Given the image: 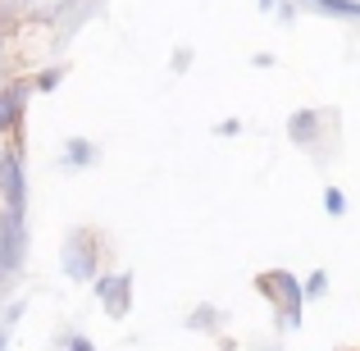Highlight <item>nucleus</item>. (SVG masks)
I'll list each match as a JSON object with an SVG mask.
<instances>
[{"label":"nucleus","mask_w":360,"mask_h":351,"mask_svg":"<svg viewBox=\"0 0 360 351\" xmlns=\"http://www.w3.org/2000/svg\"><path fill=\"white\" fill-rule=\"evenodd\" d=\"M96 297H101V306H105V315L123 319V315H128V306H132V274L128 269L101 274V279H96Z\"/></svg>","instance_id":"obj_3"},{"label":"nucleus","mask_w":360,"mask_h":351,"mask_svg":"<svg viewBox=\"0 0 360 351\" xmlns=\"http://www.w3.org/2000/svg\"><path fill=\"white\" fill-rule=\"evenodd\" d=\"M23 96H27L23 87H14V96H0V132L18 123V106H23Z\"/></svg>","instance_id":"obj_5"},{"label":"nucleus","mask_w":360,"mask_h":351,"mask_svg":"<svg viewBox=\"0 0 360 351\" xmlns=\"http://www.w3.org/2000/svg\"><path fill=\"white\" fill-rule=\"evenodd\" d=\"M242 128V123L238 119H229V123H219V128H214V132H219V137H233V132H238Z\"/></svg>","instance_id":"obj_11"},{"label":"nucleus","mask_w":360,"mask_h":351,"mask_svg":"<svg viewBox=\"0 0 360 351\" xmlns=\"http://www.w3.org/2000/svg\"><path fill=\"white\" fill-rule=\"evenodd\" d=\"M288 132H292L297 141H310V132H315V115H310V110H301V115H292Z\"/></svg>","instance_id":"obj_6"},{"label":"nucleus","mask_w":360,"mask_h":351,"mask_svg":"<svg viewBox=\"0 0 360 351\" xmlns=\"http://www.w3.org/2000/svg\"><path fill=\"white\" fill-rule=\"evenodd\" d=\"M324 288H328V274L315 269V274L306 279V288H301V292H306V297H324Z\"/></svg>","instance_id":"obj_7"},{"label":"nucleus","mask_w":360,"mask_h":351,"mask_svg":"<svg viewBox=\"0 0 360 351\" xmlns=\"http://www.w3.org/2000/svg\"><path fill=\"white\" fill-rule=\"evenodd\" d=\"M260 9H274V0H260Z\"/></svg>","instance_id":"obj_13"},{"label":"nucleus","mask_w":360,"mask_h":351,"mask_svg":"<svg viewBox=\"0 0 360 351\" xmlns=\"http://www.w3.org/2000/svg\"><path fill=\"white\" fill-rule=\"evenodd\" d=\"M32 87H37V91H55V87H60V73H55V69H51V73H37Z\"/></svg>","instance_id":"obj_10"},{"label":"nucleus","mask_w":360,"mask_h":351,"mask_svg":"<svg viewBox=\"0 0 360 351\" xmlns=\"http://www.w3.org/2000/svg\"><path fill=\"white\" fill-rule=\"evenodd\" d=\"M324 210H328V215H342V210H347V196L338 192V187H328V192H324Z\"/></svg>","instance_id":"obj_9"},{"label":"nucleus","mask_w":360,"mask_h":351,"mask_svg":"<svg viewBox=\"0 0 360 351\" xmlns=\"http://www.w3.org/2000/svg\"><path fill=\"white\" fill-rule=\"evenodd\" d=\"M315 5L333 9V14H360V0H315Z\"/></svg>","instance_id":"obj_8"},{"label":"nucleus","mask_w":360,"mask_h":351,"mask_svg":"<svg viewBox=\"0 0 360 351\" xmlns=\"http://www.w3.org/2000/svg\"><path fill=\"white\" fill-rule=\"evenodd\" d=\"M5 160H9V155H0V183H5Z\"/></svg>","instance_id":"obj_12"},{"label":"nucleus","mask_w":360,"mask_h":351,"mask_svg":"<svg viewBox=\"0 0 360 351\" xmlns=\"http://www.w3.org/2000/svg\"><path fill=\"white\" fill-rule=\"evenodd\" d=\"M64 165H78V169H87V165H96V146L91 141H69V151H64Z\"/></svg>","instance_id":"obj_4"},{"label":"nucleus","mask_w":360,"mask_h":351,"mask_svg":"<svg viewBox=\"0 0 360 351\" xmlns=\"http://www.w3.org/2000/svg\"><path fill=\"white\" fill-rule=\"evenodd\" d=\"M260 288L278 306V328H301V297H306L301 283L288 269H274V274H260Z\"/></svg>","instance_id":"obj_1"},{"label":"nucleus","mask_w":360,"mask_h":351,"mask_svg":"<svg viewBox=\"0 0 360 351\" xmlns=\"http://www.w3.org/2000/svg\"><path fill=\"white\" fill-rule=\"evenodd\" d=\"M91 242H96V233H87V229L64 242V274L69 279H78V283L96 279V251H91Z\"/></svg>","instance_id":"obj_2"}]
</instances>
